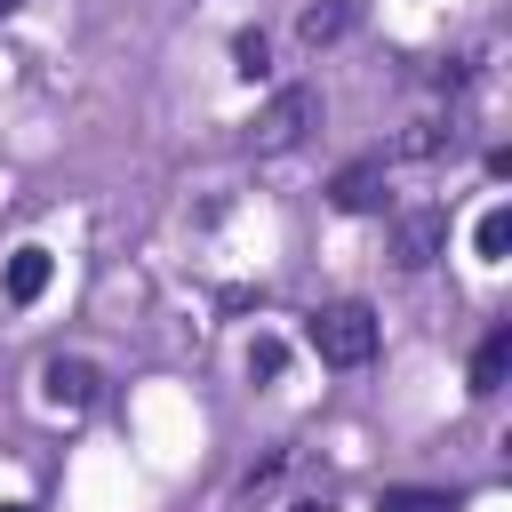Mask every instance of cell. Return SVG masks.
I'll return each mask as SVG.
<instances>
[{
    "instance_id": "1",
    "label": "cell",
    "mask_w": 512,
    "mask_h": 512,
    "mask_svg": "<svg viewBox=\"0 0 512 512\" xmlns=\"http://www.w3.org/2000/svg\"><path fill=\"white\" fill-rule=\"evenodd\" d=\"M304 344H312L328 368H368V360H376V312H368L360 296H336V304H320V312L304 320Z\"/></svg>"
},
{
    "instance_id": "2",
    "label": "cell",
    "mask_w": 512,
    "mask_h": 512,
    "mask_svg": "<svg viewBox=\"0 0 512 512\" xmlns=\"http://www.w3.org/2000/svg\"><path fill=\"white\" fill-rule=\"evenodd\" d=\"M312 128H320V88L296 80V88H280V96L248 120V152H264V160H272V152H296Z\"/></svg>"
},
{
    "instance_id": "3",
    "label": "cell",
    "mask_w": 512,
    "mask_h": 512,
    "mask_svg": "<svg viewBox=\"0 0 512 512\" xmlns=\"http://www.w3.org/2000/svg\"><path fill=\"white\" fill-rule=\"evenodd\" d=\"M440 248H448V208H408V216L392 224V256H400V272H424Z\"/></svg>"
},
{
    "instance_id": "4",
    "label": "cell",
    "mask_w": 512,
    "mask_h": 512,
    "mask_svg": "<svg viewBox=\"0 0 512 512\" xmlns=\"http://www.w3.org/2000/svg\"><path fill=\"white\" fill-rule=\"evenodd\" d=\"M328 200H336L344 216H376V208H384V160H352Z\"/></svg>"
},
{
    "instance_id": "5",
    "label": "cell",
    "mask_w": 512,
    "mask_h": 512,
    "mask_svg": "<svg viewBox=\"0 0 512 512\" xmlns=\"http://www.w3.org/2000/svg\"><path fill=\"white\" fill-rule=\"evenodd\" d=\"M48 272H56V256H48V248H16V256H8V272H0V296H8V304H40Z\"/></svg>"
},
{
    "instance_id": "6",
    "label": "cell",
    "mask_w": 512,
    "mask_h": 512,
    "mask_svg": "<svg viewBox=\"0 0 512 512\" xmlns=\"http://www.w3.org/2000/svg\"><path fill=\"white\" fill-rule=\"evenodd\" d=\"M40 392H48L56 408H88V400H96V368H88V360H48V368H40Z\"/></svg>"
},
{
    "instance_id": "7",
    "label": "cell",
    "mask_w": 512,
    "mask_h": 512,
    "mask_svg": "<svg viewBox=\"0 0 512 512\" xmlns=\"http://www.w3.org/2000/svg\"><path fill=\"white\" fill-rule=\"evenodd\" d=\"M504 376H512V328H488L472 352V392L488 400V392H504Z\"/></svg>"
},
{
    "instance_id": "8",
    "label": "cell",
    "mask_w": 512,
    "mask_h": 512,
    "mask_svg": "<svg viewBox=\"0 0 512 512\" xmlns=\"http://www.w3.org/2000/svg\"><path fill=\"white\" fill-rule=\"evenodd\" d=\"M344 24H352V8H344V0H312V8H304V16H296V32H304V40H312V48H328V40H336V32H344Z\"/></svg>"
},
{
    "instance_id": "9",
    "label": "cell",
    "mask_w": 512,
    "mask_h": 512,
    "mask_svg": "<svg viewBox=\"0 0 512 512\" xmlns=\"http://www.w3.org/2000/svg\"><path fill=\"white\" fill-rule=\"evenodd\" d=\"M440 144H448V128H440V120H408V128L392 136V160H432Z\"/></svg>"
},
{
    "instance_id": "10",
    "label": "cell",
    "mask_w": 512,
    "mask_h": 512,
    "mask_svg": "<svg viewBox=\"0 0 512 512\" xmlns=\"http://www.w3.org/2000/svg\"><path fill=\"white\" fill-rule=\"evenodd\" d=\"M504 248H512V208L496 200V208L480 216V256H488V264H504Z\"/></svg>"
},
{
    "instance_id": "11",
    "label": "cell",
    "mask_w": 512,
    "mask_h": 512,
    "mask_svg": "<svg viewBox=\"0 0 512 512\" xmlns=\"http://www.w3.org/2000/svg\"><path fill=\"white\" fill-rule=\"evenodd\" d=\"M264 56H272V48H264V32H240V40H232V72H240V80H256V72H264Z\"/></svg>"
},
{
    "instance_id": "12",
    "label": "cell",
    "mask_w": 512,
    "mask_h": 512,
    "mask_svg": "<svg viewBox=\"0 0 512 512\" xmlns=\"http://www.w3.org/2000/svg\"><path fill=\"white\" fill-rule=\"evenodd\" d=\"M376 512H448V496H432V488H392Z\"/></svg>"
},
{
    "instance_id": "13",
    "label": "cell",
    "mask_w": 512,
    "mask_h": 512,
    "mask_svg": "<svg viewBox=\"0 0 512 512\" xmlns=\"http://www.w3.org/2000/svg\"><path fill=\"white\" fill-rule=\"evenodd\" d=\"M288 512H328V504H312V496H304V504H288Z\"/></svg>"
},
{
    "instance_id": "14",
    "label": "cell",
    "mask_w": 512,
    "mask_h": 512,
    "mask_svg": "<svg viewBox=\"0 0 512 512\" xmlns=\"http://www.w3.org/2000/svg\"><path fill=\"white\" fill-rule=\"evenodd\" d=\"M0 512H32V504H16V496H0Z\"/></svg>"
},
{
    "instance_id": "15",
    "label": "cell",
    "mask_w": 512,
    "mask_h": 512,
    "mask_svg": "<svg viewBox=\"0 0 512 512\" xmlns=\"http://www.w3.org/2000/svg\"><path fill=\"white\" fill-rule=\"evenodd\" d=\"M16 8H24V0H0V16H16Z\"/></svg>"
}]
</instances>
